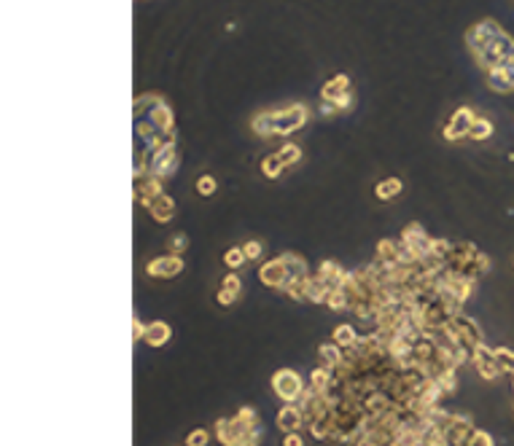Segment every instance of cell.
Here are the masks:
<instances>
[{
	"instance_id": "10",
	"label": "cell",
	"mask_w": 514,
	"mask_h": 446,
	"mask_svg": "<svg viewBox=\"0 0 514 446\" xmlns=\"http://www.w3.org/2000/svg\"><path fill=\"white\" fill-rule=\"evenodd\" d=\"M132 189H135V202L140 207H151V202L164 193V180L154 172H143V175H135L132 178Z\"/></svg>"
},
{
	"instance_id": "45",
	"label": "cell",
	"mask_w": 514,
	"mask_h": 446,
	"mask_svg": "<svg viewBox=\"0 0 514 446\" xmlns=\"http://www.w3.org/2000/svg\"><path fill=\"white\" fill-rule=\"evenodd\" d=\"M258 444H261V427H258V430H254L248 438H243V441H240V446H258Z\"/></svg>"
},
{
	"instance_id": "1",
	"label": "cell",
	"mask_w": 514,
	"mask_h": 446,
	"mask_svg": "<svg viewBox=\"0 0 514 446\" xmlns=\"http://www.w3.org/2000/svg\"><path fill=\"white\" fill-rule=\"evenodd\" d=\"M313 119L310 108L304 102H289L280 108H267L258 110L251 119V129L261 140H272V137H289L302 127H307V121Z\"/></svg>"
},
{
	"instance_id": "14",
	"label": "cell",
	"mask_w": 514,
	"mask_h": 446,
	"mask_svg": "<svg viewBox=\"0 0 514 446\" xmlns=\"http://www.w3.org/2000/svg\"><path fill=\"white\" fill-rule=\"evenodd\" d=\"M471 366H474V371H477L482 379H487V382H493V379H498V377L504 374L501 366H498V360H495V350H490L484 342L474 350V355H471Z\"/></svg>"
},
{
	"instance_id": "5",
	"label": "cell",
	"mask_w": 514,
	"mask_h": 446,
	"mask_svg": "<svg viewBox=\"0 0 514 446\" xmlns=\"http://www.w3.org/2000/svg\"><path fill=\"white\" fill-rule=\"evenodd\" d=\"M269 384H272V392H275L283 403H299L302 395H304V390H307V382H304L302 374L293 371V368H278V371L272 374Z\"/></svg>"
},
{
	"instance_id": "19",
	"label": "cell",
	"mask_w": 514,
	"mask_h": 446,
	"mask_svg": "<svg viewBox=\"0 0 514 446\" xmlns=\"http://www.w3.org/2000/svg\"><path fill=\"white\" fill-rule=\"evenodd\" d=\"M375 261L380 266H401V242L399 239H380L375 248Z\"/></svg>"
},
{
	"instance_id": "26",
	"label": "cell",
	"mask_w": 514,
	"mask_h": 446,
	"mask_svg": "<svg viewBox=\"0 0 514 446\" xmlns=\"http://www.w3.org/2000/svg\"><path fill=\"white\" fill-rule=\"evenodd\" d=\"M280 258H283V263H286V269H289L291 280H307V277L313 274V272H310V266H307V261H304L299 253L286 250V253H280Z\"/></svg>"
},
{
	"instance_id": "34",
	"label": "cell",
	"mask_w": 514,
	"mask_h": 446,
	"mask_svg": "<svg viewBox=\"0 0 514 446\" xmlns=\"http://www.w3.org/2000/svg\"><path fill=\"white\" fill-rule=\"evenodd\" d=\"M278 154H280V159H283L286 167H293V164H299V159H302V148L296 143H283L278 148Z\"/></svg>"
},
{
	"instance_id": "37",
	"label": "cell",
	"mask_w": 514,
	"mask_h": 446,
	"mask_svg": "<svg viewBox=\"0 0 514 446\" xmlns=\"http://www.w3.org/2000/svg\"><path fill=\"white\" fill-rule=\"evenodd\" d=\"M243 250H245L248 263H256V261L264 258V245H261L258 239H248V242H243Z\"/></svg>"
},
{
	"instance_id": "4",
	"label": "cell",
	"mask_w": 514,
	"mask_h": 446,
	"mask_svg": "<svg viewBox=\"0 0 514 446\" xmlns=\"http://www.w3.org/2000/svg\"><path fill=\"white\" fill-rule=\"evenodd\" d=\"M514 57V38L504 30L495 40H490L482 51L474 54V62L482 67L484 73L487 70H495V67H504Z\"/></svg>"
},
{
	"instance_id": "8",
	"label": "cell",
	"mask_w": 514,
	"mask_h": 446,
	"mask_svg": "<svg viewBox=\"0 0 514 446\" xmlns=\"http://www.w3.org/2000/svg\"><path fill=\"white\" fill-rule=\"evenodd\" d=\"M501 32H504V27H501L495 19L484 16V19L474 22V25L466 30V49H469V51H471V57H474L477 51H482L490 40H495Z\"/></svg>"
},
{
	"instance_id": "35",
	"label": "cell",
	"mask_w": 514,
	"mask_h": 446,
	"mask_svg": "<svg viewBox=\"0 0 514 446\" xmlns=\"http://www.w3.org/2000/svg\"><path fill=\"white\" fill-rule=\"evenodd\" d=\"M186 248H189V237H186V231H175V234H170V239H167V253L183 255L186 253Z\"/></svg>"
},
{
	"instance_id": "36",
	"label": "cell",
	"mask_w": 514,
	"mask_h": 446,
	"mask_svg": "<svg viewBox=\"0 0 514 446\" xmlns=\"http://www.w3.org/2000/svg\"><path fill=\"white\" fill-rule=\"evenodd\" d=\"M495 360H498V366H501L504 374H512L514 377V350H509V347H495Z\"/></svg>"
},
{
	"instance_id": "13",
	"label": "cell",
	"mask_w": 514,
	"mask_h": 446,
	"mask_svg": "<svg viewBox=\"0 0 514 446\" xmlns=\"http://www.w3.org/2000/svg\"><path fill=\"white\" fill-rule=\"evenodd\" d=\"M399 239H401L412 253L418 255V261H423L425 255L434 250V237H431L420 223H407V226L401 228Z\"/></svg>"
},
{
	"instance_id": "39",
	"label": "cell",
	"mask_w": 514,
	"mask_h": 446,
	"mask_svg": "<svg viewBox=\"0 0 514 446\" xmlns=\"http://www.w3.org/2000/svg\"><path fill=\"white\" fill-rule=\"evenodd\" d=\"M466 446H495V441H493V436H490L487 430H480V427H474V433L469 436Z\"/></svg>"
},
{
	"instance_id": "22",
	"label": "cell",
	"mask_w": 514,
	"mask_h": 446,
	"mask_svg": "<svg viewBox=\"0 0 514 446\" xmlns=\"http://www.w3.org/2000/svg\"><path fill=\"white\" fill-rule=\"evenodd\" d=\"M337 384V374L331 368H323V366H315L310 371V379H307V387L315 390V392H331Z\"/></svg>"
},
{
	"instance_id": "47",
	"label": "cell",
	"mask_w": 514,
	"mask_h": 446,
	"mask_svg": "<svg viewBox=\"0 0 514 446\" xmlns=\"http://www.w3.org/2000/svg\"><path fill=\"white\" fill-rule=\"evenodd\" d=\"M512 387H514V377H512Z\"/></svg>"
},
{
	"instance_id": "16",
	"label": "cell",
	"mask_w": 514,
	"mask_h": 446,
	"mask_svg": "<svg viewBox=\"0 0 514 446\" xmlns=\"http://www.w3.org/2000/svg\"><path fill=\"white\" fill-rule=\"evenodd\" d=\"M275 422L283 433H302V427H307V419H304V412H302L299 403H283Z\"/></svg>"
},
{
	"instance_id": "41",
	"label": "cell",
	"mask_w": 514,
	"mask_h": 446,
	"mask_svg": "<svg viewBox=\"0 0 514 446\" xmlns=\"http://www.w3.org/2000/svg\"><path fill=\"white\" fill-rule=\"evenodd\" d=\"M431 253H436L439 258L447 261V255L452 253V242L450 239H442V237H434V250H431Z\"/></svg>"
},
{
	"instance_id": "9",
	"label": "cell",
	"mask_w": 514,
	"mask_h": 446,
	"mask_svg": "<svg viewBox=\"0 0 514 446\" xmlns=\"http://www.w3.org/2000/svg\"><path fill=\"white\" fill-rule=\"evenodd\" d=\"M477 121V113L469 108V105H460L452 110V116L447 119V124L442 127V137L447 143H458V140H466L469 137V129Z\"/></svg>"
},
{
	"instance_id": "43",
	"label": "cell",
	"mask_w": 514,
	"mask_h": 446,
	"mask_svg": "<svg viewBox=\"0 0 514 446\" xmlns=\"http://www.w3.org/2000/svg\"><path fill=\"white\" fill-rule=\"evenodd\" d=\"M146 328H148V325H143V322H140V318L132 320V339H135V342H143V336H146Z\"/></svg>"
},
{
	"instance_id": "24",
	"label": "cell",
	"mask_w": 514,
	"mask_h": 446,
	"mask_svg": "<svg viewBox=\"0 0 514 446\" xmlns=\"http://www.w3.org/2000/svg\"><path fill=\"white\" fill-rule=\"evenodd\" d=\"M331 342L339 344L342 350H350V347H355V344L361 342V333L355 331L353 322H339V325H334V331H331Z\"/></svg>"
},
{
	"instance_id": "29",
	"label": "cell",
	"mask_w": 514,
	"mask_h": 446,
	"mask_svg": "<svg viewBox=\"0 0 514 446\" xmlns=\"http://www.w3.org/2000/svg\"><path fill=\"white\" fill-rule=\"evenodd\" d=\"M331 287L323 283L321 277H315V272L307 277V304H326Z\"/></svg>"
},
{
	"instance_id": "33",
	"label": "cell",
	"mask_w": 514,
	"mask_h": 446,
	"mask_svg": "<svg viewBox=\"0 0 514 446\" xmlns=\"http://www.w3.org/2000/svg\"><path fill=\"white\" fill-rule=\"evenodd\" d=\"M194 191L199 193L202 199H210L213 193L219 191V180H216L213 175H199L197 183H194Z\"/></svg>"
},
{
	"instance_id": "3",
	"label": "cell",
	"mask_w": 514,
	"mask_h": 446,
	"mask_svg": "<svg viewBox=\"0 0 514 446\" xmlns=\"http://www.w3.org/2000/svg\"><path fill=\"white\" fill-rule=\"evenodd\" d=\"M132 113L135 119H148L154 127L159 129L161 134L167 137H175V113L170 108V102L161 95H137L135 97V105H132Z\"/></svg>"
},
{
	"instance_id": "40",
	"label": "cell",
	"mask_w": 514,
	"mask_h": 446,
	"mask_svg": "<svg viewBox=\"0 0 514 446\" xmlns=\"http://www.w3.org/2000/svg\"><path fill=\"white\" fill-rule=\"evenodd\" d=\"M208 441H210V430L197 427V430H192V433L186 436V444L183 446H208Z\"/></svg>"
},
{
	"instance_id": "46",
	"label": "cell",
	"mask_w": 514,
	"mask_h": 446,
	"mask_svg": "<svg viewBox=\"0 0 514 446\" xmlns=\"http://www.w3.org/2000/svg\"><path fill=\"white\" fill-rule=\"evenodd\" d=\"M390 446H404V444H401V441H396V444H390Z\"/></svg>"
},
{
	"instance_id": "25",
	"label": "cell",
	"mask_w": 514,
	"mask_h": 446,
	"mask_svg": "<svg viewBox=\"0 0 514 446\" xmlns=\"http://www.w3.org/2000/svg\"><path fill=\"white\" fill-rule=\"evenodd\" d=\"M484 84H487V86H490L495 95H512V92H514L512 78L506 75V70H504V67L487 70V73H484Z\"/></svg>"
},
{
	"instance_id": "11",
	"label": "cell",
	"mask_w": 514,
	"mask_h": 446,
	"mask_svg": "<svg viewBox=\"0 0 514 446\" xmlns=\"http://www.w3.org/2000/svg\"><path fill=\"white\" fill-rule=\"evenodd\" d=\"M258 283L264 287H272V290H286V285L291 283V277L280 255L267 258V261L258 266Z\"/></svg>"
},
{
	"instance_id": "18",
	"label": "cell",
	"mask_w": 514,
	"mask_h": 446,
	"mask_svg": "<svg viewBox=\"0 0 514 446\" xmlns=\"http://www.w3.org/2000/svg\"><path fill=\"white\" fill-rule=\"evenodd\" d=\"M170 339H172V328H170V322H164V320H154V322H148L143 342H146L151 350H161L164 344H170Z\"/></svg>"
},
{
	"instance_id": "32",
	"label": "cell",
	"mask_w": 514,
	"mask_h": 446,
	"mask_svg": "<svg viewBox=\"0 0 514 446\" xmlns=\"http://www.w3.org/2000/svg\"><path fill=\"white\" fill-rule=\"evenodd\" d=\"M248 263V258H245V250H243V245H237V248H229L224 253V266L229 269V272H240L243 266Z\"/></svg>"
},
{
	"instance_id": "31",
	"label": "cell",
	"mask_w": 514,
	"mask_h": 446,
	"mask_svg": "<svg viewBox=\"0 0 514 446\" xmlns=\"http://www.w3.org/2000/svg\"><path fill=\"white\" fill-rule=\"evenodd\" d=\"M487 137H493V121L484 119V116H477V121L469 129V137L466 140H474V143H484Z\"/></svg>"
},
{
	"instance_id": "21",
	"label": "cell",
	"mask_w": 514,
	"mask_h": 446,
	"mask_svg": "<svg viewBox=\"0 0 514 446\" xmlns=\"http://www.w3.org/2000/svg\"><path fill=\"white\" fill-rule=\"evenodd\" d=\"M315 277H321L323 283L334 290V287H342V283L348 280V269H342L337 261H321L315 269Z\"/></svg>"
},
{
	"instance_id": "12",
	"label": "cell",
	"mask_w": 514,
	"mask_h": 446,
	"mask_svg": "<svg viewBox=\"0 0 514 446\" xmlns=\"http://www.w3.org/2000/svg\"><path fill=\"white\" fill-rule=\"evenodd\" d=\"M183 269H186L183 255H175V253L157 255V258H151V261L146 263V274L154 277V280H172V277H178Z\"/></svg>"
},
{
	"instance_id": "38",
	"label": "cell",
	"mask_w": 514,
	"mask_h": 446,
	"mask_svg": "<svg viewBox=\"0 0 514 446\" xmlns=\"http://www.w3.org/2000/svg\"><path fill=\"white\" fill-rule=\"evenodd\" d=\"M221 287L229 290V293H234V296L240 298V296H243V277H240L237 272H229L224 280H221Z\"/></svg>"
},
{
	"instance_id": "7",
	"label": "cell",
	"mask_w": 514,
	"mask_h": 446,
	"mask_svg": "<svg viewBox=\"0 0 514 446\" xmlns=\"http://www.w3.org/2000/svg\"><path fill=\"white\" fill-rule=\"evenodd\" d=\"M254 430H258V427H251L243 416H221L219 422H216V438H219V444L221 446H240V441L243 438H248Z\"/></svg>"
},
{
	"instance_id": "48",
	"label": "cell",
	"mask_w": 514,
	"mask_h": 446,
	"mask_svg": "<svg viewBox=\"0 0 514 446\" xmlns=\"http://www.w3.org/2000/svg\"><path fill=\"white\" fill-rule=\"evenodd\" d=\"M445 446H447V444H445Z\"/></svg>"
},
{
	"instance_id": "42",
	"label": "cell",
	"mask_w": 514,
	"mask_h": 446,
	"mask_svg": "<svg viewBox=\"0 0 514 446\" xmlns=\"http://www.w3.org/2000/svg\"><path fill=\"white\" fill-rule=\"evenodd\" d=\"M216 301H219V307H234V301H237V296H234V293H229V290H224V287H221V290L216 293Z\"/></svg>"
},
{
	"instance_id": "6",
	"label": "cell",
	"mask_w": 514,
	"mask_h": 446,
	"mask_svg": "<svg viewBox=\"0 0 514 446\" xmlns=\"http://www.w3.org/2000/svg\"><path fill=\"white\" fill-rule=\"evenodd\" d=\"M178 167H181V154H178V143H175V140L164 143L161 148H157V151L151 154V159H148V172L159 175L161 180H170V178L178 172Z\"/></svg>"
},
{
	"instance_id": "17",
	"label": "cell",
	"mask_w": 514,
	"mask_h": 446,
	"mask_svg": "<svg viewBox=\"0 0 514 446\" xmlns=\"http://www.w3.org/2000/svg\"><path fill=\"white\" fill-rule=\"evenodd\" d=\"M175 213H178V207H175V199L170 196V193L164 191L161 196H157L154 202H151V207H148V215H151V221L154 223H170L172 218H175Z\"/></svg>"
},
{
	"instance_id": "20",
	"label": "cell",
	"mask_w": 514,
	"mask_h": 446,
	"mask_svg": "<svg viewBox=\"0 0 514 446\" xmlns=\"http://www.w3.org/2000/svg\"><path fill=\"white\" fill-rule=\"evenodd\" d=\"M452 328H455L460 336H466L469 342H474L477 347L484 342V333H482V328H480V322H477L474 318H469L466 312H460V315L452 318Z\"/></svg>"
},
{
	"instance_id": "30",
	"label": "cell",
	"mask_w": 514,
	"mask_h": 446,
	"mask_svg": "<svg viewBox=\"0 0 514 446\" xmlns=\"http://www.w3.org/2000/svg\"><path fill=\"white\" fill-rule=\"evenodd\" d=\"M326 307L331 312H350V296H348V290L345 287H334L328 293V298H326Z\"/></svg>"
},
{
	"instance_id": "15",
	"label": "cell",
	"mask_w": 514,
	"mask_h": 446,
	"mask_svg": "<svg viewBox=\"0 0 514 446\" xmlns=\"http://www.w3.org/2000/svg\"><path fill=\"white\" fill-rule=\"evenodd\" d=\"M474 433V419L469 414H452L450 425L445 430V444L447 446H466L469 436Z\"/></svg>"
},
{
	"instance_id": "23",
	"label": "cell",
	"mask_w": 514,
	"mask_h": 446,
	"mask_svg": "<svg viewBox=\"0 0 514 446\" xmlns=\"http://www.w3.org/2000/svg\"><path fill=\"white\" fill-rule=\"evenodd\" d=\"M342 360H345V350H342L339 344L326 342V344H321V347H318V366H323V368L337 371V368L342 366Z\"/></svg>"
},
{
	"instance_id": "28",
	"label": "cell",
	"mask_w": 514,
	"mask_h": 446,
	"mask_svg": "<svg viewBox=\"0 0 514 446\" xmlns=\"http://www.w3.org/2000/svg\"><path fill=\"white\" fill-rule=\"evenodd\" d=\"M258 169H261V175L267 178V180H278L289 167L283 164V159H280V154L278 151H272V154H267L264 159H261V164H258Z\"/></svg>"
},
{
	"instance_id": "2",
	"label": "cell",
	"mask_w": 514,
	"mask_h": 446,
	"mask_svg": "<svg viewBox=\"0 0 514 446\" xmlns=\"http://www.w3.org/2000/svg\"><path fill=\"white\" fill-rule=\"evenodd\" d=\"M355 108V92L353 81L348 73H337L331 75L321 86V105L318 113L323 119H334V116H345Z\"/></svg>"
},
{
	"instance_id": "44",
	"label": "cell",
	"mask_w": 514,
	"mask_h": 446,
	"mask_svg": "<svg viewBox=\"0 0 514 446\" xmlns=\"http://www.w3.org/2000/svg\"><path fill=\"white\" fill-rule=\"evenodd\" d=\"M283 446H304L302 433H283Z\"/></svg>"
},
{
	"instance_id": "27",
	"label": "cell",
	"mask_w": 514,
	"mask_h": 446,
	"mask_svg": "<svg viewBox=\"0 0 514 446\" xmlns=\"http://www.w3.org/2000/svg\"><path fill=\"white\" fill-rule=\"evenodd\" d=\"M401 191H404V180L401 178H383V180H377V186H375V196L380 199V202H390V199H396V196H401Z\"/></svg>"
}]
</instances>
